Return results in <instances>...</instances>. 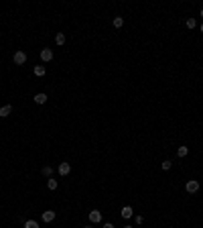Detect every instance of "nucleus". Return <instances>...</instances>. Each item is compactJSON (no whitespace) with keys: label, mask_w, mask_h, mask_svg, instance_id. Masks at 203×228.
<instances>
[{"label":"nucleus","mask_w":203,"mask_h":228,"mask_svg":"<svg viewBox=\"0 0 203 228\" xmlns=\"http://www.w3.org/2000/svg\"><path fill=\"white\" fill-rule=\"evenodd\" d=\"M41 59L43 61H51V59H53V51L51 49H43L41 51Z\"/></svg>","instance_id":"nucleus-4"},{"label":"nucleus","mask_w":203,"mask_h":228,"mask_svg":"<svg viewBox=\"0 0 203 228\" xmlns=\"http://www.w3.org/2000/svg\"><path fill=\"white\" fill-rule=\"evenodd\" d=\"M120 214H122V218H132V216H134V210H132L130 206H124Z\"/></svg>","instance_id":"nucleus-6"},{"label":"nucleus","mask_w":203,"mask_h":228,"mask_svg":"<svg viewBox=\"0 0 203 228\" xmlns=\"http://www.w3.org/2000/svg\"><path fill=\"white\" fill-rule=\"evenodd\" d=\"M24 228H39V224H37V220H27L24 222Z\"/></svg>","instance_id":"nucleus-15"},{"label":"nucleus","mask_w":203,"mask_h":228,"mask_svg":"<svg viewBox=\"0 0 203 228\" xmlns=\"http://www.w3.org/2000/svg\"><path fill=\"white\" fill-rule=\"evenodd\" d=\"M55 43H57V45H63V43H65V35H63V33H57V35H55Z\"/></svg>","instance_id":"nucleus-13"},{"label":"nucleus","mask_w":203,"mask_h":228,"mask_svg":"<svg viewBox=\"0 0 203 228\" xmlns=\"http://www.w3.org/2000/svg\"><path fill=\"white\" fill-rule=\"evenodd\" d=\"M201 19H203V10H201Z\"/></svg>","instance_id":"nucleus-23"},{"label":"nucleus","mask_w":203,"mask_h":228,"mask_svg":"<svg viewBox=\"0 0 203 228\" xmlns=\"http://www.w3.org/2000/svg\"><path fill=\"white\" fill-rule=\"evenodd\" d=\"M33 71H35V75H37V77H43L47 70H45V65H35V70H33Z\"/></svg>","instance_id":"nucleus-9"},{"label":"nucleus","mask_w":203,"mask_h":228,"mask_svg":"<svg viewBox=\"0 0 203 228\" xmlns=\"http://www.w3.org/2000/svg\"><path fill=\"white\" fill-rule=\"evenodd\" d=\"M104 228H114V224H110V222H106V224H104Z\"/></svg>","instance_id":"nucleus-20"},{"label":"nucleus","mask_w":203,"mask_h":228,"mask_svg":"<svg viewBox=\"0 0 203 228\" xmlns=\"http://www.w3.org/2000/svg\"><path fill=\"white\" fill-rule=\"evenodd\" d=\"M199 31H201V33H203V25H201V29H199Z\"/></svg>","instance_id":"nucleus-22"},{"label":"nucleus","mask_w":203,"mask_h":228,"mask_svg":"<svg viewBox=\"0 0 203 228\" xmlns=\"http://www.w3.org/2000/svg\"><path fill=\"white\" fill-rule=\"evenodd\" d=\"M35 102H37V104H45V102H47V94L39 92L37 96H35Z\"/></svg>","instance_id":"nucleus-10"},{"label":"nucleus","mask_w":203,"mask_h":228,"mask_svg":"<svg viewBox=\"0 0 203 228\" xmlns=\"http://www.w3.org/2000/svg\"><path fill=\"white\" fill-rule=\"evenodd\" d=\"M185 190L189 193H197L199 192V181H195V179H191V181H187V186H185Z\"/></svg>","instance_id":"nucleus-1"},{"label":"nucleus","mask_w":203,"mask_h":228,"mask_svg":"<svg viewBox=\"0 0 203 228\" xmlns=\"http://www.w3.org/2000/svg\"><path fill=\"white\" fill-rule=\"evenodd\" d=\"M187 153H189V147H185V145H183V147H179V149H177V155H179V157H185Z\"/></svg>","instance_id":"nucleus-14"},{"label":"nucleus","mask_w":203,"mask_h":228,"mask_svg":"<svg viewBox=\"0 0 203 228\" xmlns=\"http://www.w3.org/2000/svg\"><path fill=\"white\" fill-rule=\"evenodd\" d=\"M69 171H71V165H69V163H61V165H59V175H69Z\"/></svg>","instance_id":"nucleus-7"},{"label":"nucleus","mask_w":203,"mask_h":228,"mask_svg":"<svg viewBox=\"0 0 203 228\" xmlns=\"http://www.w3.org/2000/svg\"><path fill=\"white\" fill-rule=\"evenodd\" d=\"M134 222H136V224H142V222H144V218H142V216H136Z\"/></svg>","instance_id":"nucleus-19"},{"label":"nucleus","mask_w":203,"mask_h":228,"mask_svg":"<svg viewBox=\"0 0 203 228\" xmlns=\"http://www.w3.org/2000/svg\"><path fill=\"white\" fill-rule=\"evenodd\" d=\"M185 25H187V29H195L197 27V20L195 19H187V23H185Z\"/></svg>","instance_id":"nucleus-16"},{"label":"nucleus","mask_w":203,"mask_h":228,"mask_svg":"<svg viewBox=\"0 0 203 228\" xmlns=\"http://www.w3.org/2000/svg\"><path fill=\"white\" fill-rule=\"evenodd\" d=\"M43 175H47V177H51V175H53V169H51L49 165H47V167H43Z\"/></svg>","instance_id":"nucleus-17"},{"label":"nucleus","mask_w":203,"mask_h":228,"mask_svg":"<svg viewBox=\"0 0 203 228\" xmlns=\"http://www.w3.org/2000/svg\"><path fill=\"white\" fill-rule=\"evenodd\" d=\"M57 179H53V177H49V181H47V187H49V190H57Z\"/></svg>","instance_id":"nucleus-12"},{"label":"nucleus","mask_w":203,"mask_h":228,"mask_svg":"<svg viewBox=\"0 0 203 228\" xmlns=\"http://www.w3.org/2000/svg\"><path fill=\"white\" fill-rule=\"evenodd\" d=\"M124 228H134V226H130V224H126V226H124Z\"/></svg>","instance_id":"nucleus-21"},{"label":"nucleus","mask_w":203,"mask_h":228,"mask_svg":"<svg viewBox=\"0 0 203 228\" xmlns=\"http://www.w3.org/2000/svg\"><path fill=\"white\" fill-rule=\"evenodd\" d=\"M10 112H12V106H10V104H4L2 108H0V116H2V118H6Z\"/></svg>","instance_id":"nucleus-8"},{"label":"nucleus","mask_w":203,"mask_h":228,"mask_svg":"<svg viewBox=\"0 0 203 228\" xmlns=\"http://www.w3.org/2000/svg\"><path fill=\"white\" fill-rule=\"evenodd\" d=\"M112 25H114L116 29H120V27L124 25V19H122V16H114V20H112Z\"/></svg>","instance_id":"nucleus-11"},{"label":"nucleus","mask_w":203,"mask_h":228,"mask_svg":"<svg viewBox=\"0 0 203 228\" xmlns=\"http://www.w3.org/2000/svg\"><path fill=\"white\" fill-rule=\"evenodd\" d=\"M171 165H173V163L169 161V159H167V161H163V163H161V167H163V169H165V171H169V169H171Z\"/></svg>","instance_id":"nucleus-18"},{"label":"nucleus","mask_w":203,"mask_h":228,"mask_svg":"<svg viewBox=\"0 0 203 228\" xmlns=\"http://www.w3.org/2000/svg\"><path fill=\"white\" fill-rule=\"evenodd\" d=\"M12 59H14V63H16V65H23V63L27 61V53H23V51H16Z\"/></svg>","instance_id":"nucleus-3"},{"label":"nucleus","mask_w":203,"mask_h":228,"mask_svg":"<svg viewBox=\"0 0 203 228\" xmlns=\"http://www.w3.org/2000/svg\"><path fill=\"white\" fill-rule=\"evenodd\" d=\"M85 228H93V226H85Z\"/></svg>","instance_id":"nucleus-24"},{"label":"nucleus","mask_w":203,"mask_h":228,"mask_svg":"<svg viewBox=\"0 0 203 228\" xmlns=\"http://www.w3.org/2000/svg\"><path fill=\"white\" fill-rule=\"evenodd\" d=\"M89 222H92V224L102 222V212L100 210H92V212H89Z\"/></svg>","instance_id":"nucleus-2"},{"label":"nucleus","mask_w":203,"mask_h":228,"mask_svg":"<svg viewBox=\"0 0 203 228\" xmlns=\"http://www.w3.org/2000/svg\"><path fill=\"white\" fill-rule=\"evenodd\" d=\"M53 220H55V212H53V210L43 212V222H53Z\"/></svg>","instance_id":"nucleus-5"}]
</instances>
